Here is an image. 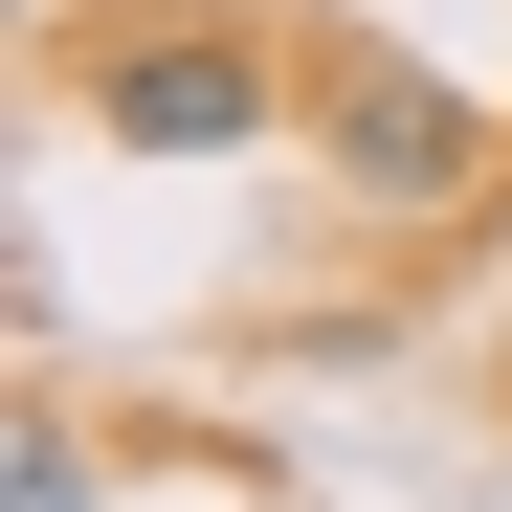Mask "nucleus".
I'll return each mask as SVG.
<instances>
[{
	"label": "nucleus",
	"instance_id": "nucleus-1",
	"mask_svg": "<svg viewBox=\"0 0 512 512\" xmlns=\"http://www.w3.org/2000/svg\"><path fill=\"white\" fill-rule=\"evenodd\" d=\"M312 134H334V179H357V201H468V179H512V134H490L423 45H379V23L312 45Z\"/></svg>",
	"mask_w": 512,
	"mask_h": 512
},
{
	"label": "nucleus",
	"instance_id": "nucleus-2",
	"mask_svg": "<svg viewBox=\"0 0 512 512\" xmlns=\"http://www.w3.org/2000/svg\"><path fill=\"white\" fill-rule=\"evenodd\" d=\"M90 112H112L134 156H245V134L312 112V90H290L245 23H112V45H90Z\"/></svg>",
	"mask_w": 512,
	"mask_h": 512
},
{
	"label": "nucleus",
	"instance_id": "nucleus-3",
	"mask_svg": "<svg viewBox=\"0 0 512 512\" xmlns=\"http://www.w3.org/2000/svg\"><path fill=\"white\" fill-rule=\"evenodd\" d=\"M0 512H90V446H67V423H23V446H0Z\"/></svg>",
	"mask_w": 512,
	"mask_h": 512
}]
</instances>
